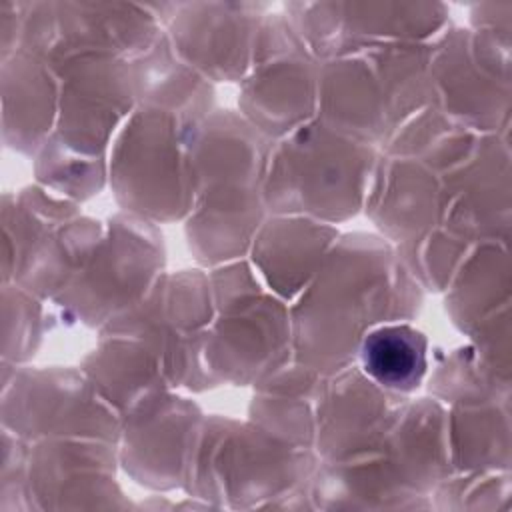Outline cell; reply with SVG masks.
<instances>
[{
    "instance_id": "6da1fadb",
    "label": "cell",
    "mask_w": 512,
    "mask_h": 512,
    "mask_svg": "<svg viewBox=\"0 0 512 512\" xmlns=\"http://www.w3.org/2000/svg\"><path fill=\"white\" fill-rule=\"evenodd\" d=\"M362 364L382 386L414 388L426 370V340L410 326L378 328L362 344Z\"/></svg>"
}]
</instances>
